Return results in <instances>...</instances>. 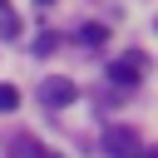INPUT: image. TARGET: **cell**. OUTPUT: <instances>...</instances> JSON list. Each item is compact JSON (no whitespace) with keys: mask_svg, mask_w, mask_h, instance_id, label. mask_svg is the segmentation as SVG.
Returning a JSON list of instances; mask_svg holds the SVG:
<instances>
[{"mask_svg":"<svg viewBox=\"0 0 158 158\" xmlns=\"http://www.w3.org/2000/svg\"><path fill=\"white\" fill-rule=\"evenodd\" d=\"M138 74H143V54H123V59L109 64V79L114 84H138Z\"/></svg>","mask_w":158,"mask_h":158,"instance_id":"obj_3","label":"cell"},{"mask_svg":"<svg viewBox=\"0 0 158 158\" xmlns=\"http://www.w3.org/2000/svg\"><path fill=\"white\" fill-rule=\"evenodd\" d=\"M20 104V94H15V84H0V109H15Z\"/></svg>","mask_w":158,"mask_h":158,"instance_id":"obj_7","label":"cell"},{"mask_svg":"<svg viewBox=\"0 0 158 158\" xmlns=\"http://www.w3.org/2000/svg\"><path fill=\"white\" fill-rule=\"evenodd\" d=\"M138 158H158V153H148V148H143V153H138Z\"/></svg>","mask_w":158,"mask_h":158,"instance_id":"obj_8","label":"cell"},{"mask_svg":"<svg viewBox=\"0 0 158 158\" xmlns=\"http://www.w3.org/2000/svg\"><path fill=\"white\" fill-rule=\"evenodd\" d=\"M40 99H44L49 109H64V104L79 99V89H74L69 79H44V84H40Z\"/></svg>","mask_w":158,"mask_h":158,"instance_id":"obj_2","label":"cell"},{"mask_svg":"<svg viewBox=\"0 0 158 158\" xmlns=\"http://www.w3.org/2000/svg\"><path fill=\"white\" fill-rule=\"evenodd\" d=\"M0 30H5V35H20V20H15L10 0H0Z\"/></svg>","mask_w":158,"mask_h":158,"instance_id":"obj_6","label":"cell"},{"mask_svg":"<svg viewBox=\"0 0 158 158\" xmlns=\"http://www.w3.org/2000/svg\"><path fill=\"white\" fill-rule=\"evenodd\" d=\"M104 40H109V30H104V25H84V30H79V44H84V49H99Z\"/></svg>","mask_w":158,"mask_h":158,"instance_id":"obj_4","label":"cell"},{"mask_svg":"<svg viewBox=\"0 0 158 158\" xmlns=\"http://www.w3.org/2000/svg\"><path fill=\"white\" fill-rule=\"evenodd\" d=\"M40 5H54V0H40Z\"/></svg>","mask_w":158,"mask_h":158,"instance_id":"obj_9","label":"cell"},{"mask_svg":"<svg viewBox=\"0 0 158 158\" xmlns=\"http://www.w3.org/2000/svg\"><path fill=\"white\" fill-rule=\"evenodd\" d=\"M104 153H109V158H138L143 143H138L133 128H109V133H104Z\"/></svg>","mask_w":158,"mask_h":158,"instance_id":"obj_1","label":"cell"},{"mask_svg":"<svg viewBox=\"0 0 158 158\" xmlns=\"http://www.w3.org/2000/svg\"><path fill=\"white\" fill-rule=\"evenodd\" d=\"M10 153H15V158H49L35 138H15V148H10Z\"/></svg>","mask_w":158,"mask_h":158,"instance_id":"obj_5","label":"cell"}]
</instances>
